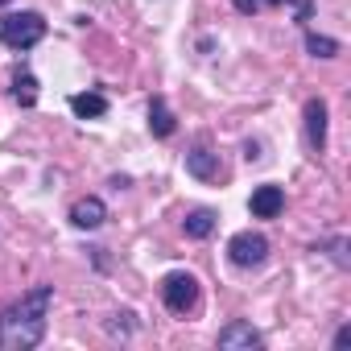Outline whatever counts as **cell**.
Returning a JSON list of instances; mask_svg holds the SVG:
<instances>
[{"label": "cell", "instance_id": "cell-1", "mask_svg": "<svg viewBox=\"0 0 351 351\" xmlns=\"http://www.w3.org/2000/svg\"><path fill=\"white\" fill-rule=\"evenodd\" d=\"M54 306V289L50 285H34L21 302H13L0 314V347L5 351H29L42 343L46 335V318Z\"/></svg>", "mask_w": 351, "mask_h": 351}, {"label": "cell", "instance_id": "cell-2", "mask_svg": "<svg viewBox=\"0 0 351 351\" xmlns=\"http://www.w3.org/2000/svg\"><path fill=\"white\" fill-rule=\"evenodd\" d=\"M46 38V21L42 13H5L0 17V42L13 50H29Z\"/></svg>", "mask_w": 351, "mask_h": 351}, {"label": "cell", "instance_id": "cell-3", "mask_svg": "<svg viewBox=\"0 0 351 351\" xmlns=\"http://www.w3.org/2000/svg\"><path fill=\"white\" fill-rule=\"evenodd\" d=\"M161 298H165V306H169L173 314H191L195 302H199V281H195V273H169V277L161 281Z\"/></svg>", "mask_w": 351, "mask_h": 351}, {"label": "cell", "instance_id": "cell-4", "mask_svg": "<svg viewBox=\"0 0 351 351\" xmlns=\"http://www.w3.org/2000/svg\"><path fill=\"white\" fill-rule=\"evenodd\" d=\"M228 256H232V265H240V269L265 265V256H269V240H265L261 232H240V236H232Z\"/></svg>", "mask_w": 351, "mask_h": 351}, {"label": "cell", "instance_id": "cell-5", "mask_svg": "<svg viewBox=\"0 0 351 351\" xmlns=\"http://www.w3.org/2000/svg\"><path fill=\"white\" fill-rule=\"evenodd\" d=\"M248 211L256 215V219H277L281 211H285V191L281 186H256L252 191V199H248Z\"/></svg>", "mask_w": 351, "mask_h": 351}, {"label": "cell", "instance_id": "cell-6", "mask_svg": "<svg viewBox=\"0 0 351 351\" xmlns=\"http://www.w3.org/2000/svg\"><path fill=\"white\" fill-rule=\"evenodd\" d=\"M104 219H108V207H104V199H95V195H87V199H79V203L71 207V223L83 228V232L104 228Z\"/></svg>", "mask_w": 351, "mask_h": 351}, {"label": "cell", "instance_id": "cell-7", "mask_svg": "<svg viewBox=\"0 0 351 351\" xmlns=\"http://www.w3.org/2000/svg\"><path fill=\"white\" fill-rule=\"evenodd\" d=\"M219 347L223 351H252V347H261V330H252V322H232L219 330Z\"/></svg>", "mask_w": 351, "mask_h": 351}, {"label": "cell", "instance_id": "cell-8", "mask_svg": "<svg viewBox=\"0 0 351 351\" xmlns=\"http://www.w3.org/2000/svg\"><path fill=\"white\" fill-rule=\"evenodd\" d=\"M306 141L314 153H322V145H326V104L322 99L306 104Z\"/></svg>", "mask_w": 351, "mask_h": 351}, {"label": "cell", "instance_id": "cell-9", "mask_svg": "<svg viewBox=\"0 0 351 351\" xmlns=\"http://www.w3.org/2000/svg\"><path fill=\"white\" fill-rule=\"evenodd\" d=\"M186 169L195 173L199 182H215V178H219V153H211V149L199 145V149L186 153Z\"/></svg>", "mask_w": 351, "mask_h": 351}, {"label": "cell", "instance_id": "cell-10", "mask_svg": "<svg viewBox=\"0 0 351 351\" xmlns=\"http://www.w3.org/2000/svg\"><path fill=\"white\" fill-rule=\"evenodd\" d=\"M71 112H75L79 120H99V116L108 112V99H104L99 91H79V95H71Z\"/></svg>", "mask_w": 351, "mask_h": 351}, {"label": "cell", "instance_id": "cell-11", "mask_svg": "<svg viewBox=\"0 0 351 351\" xmlns=\"http://www.w3.org/2000/svg\"><path fill=\"white\" fill-rule=\"evenodd\" d=\"M182 228H186L191 240H207V236L215 232V211H207V207H203V211H191Z\"/></svg>", "mask_w": 351, "mask_h": 351}, {"label": "cell", "instance_id": "cell-12", "mask_svg": "<svg viewBox=\"0 0 351 351\" xmlns=\"http://www.w3.org/2000/svg\"><path fill=\"white\" fill-rule=\"evenodd\" d=\"M149 128H153V136H169L173 132V112L165 108V99L149 104Z\"/></svg>", "mask_w": 351, "mask_h": 351}, {"label": "cell", "instance_id": "cell-13", "mask_svg": "<svg viewBox=\"0 0 351 351\" xmlns=\"http://www.w3.org/2000/svg\"><path fill=\"white\" fill-rule=\"evenodd\" d=\"M13 95H17V104H21V108H34V104H38V79H34L29 71H25V75H17V79H13Z\"/></svg>", "mask_w": 351, "mask_h": 351}, {"label": "cell", "instance_id": "cell-14", "mask_svg": "<svg viewBox=\"0 0 351 351\" xmlns=\"http://www.w3.org/2000/svg\"><path fill=\"white\" fill-rule=\"evenodd\" d=\"M306 50H310L314 58H335V54H339V42H335V38H322V34H310V38H306Z\"/></svg>", "mask_w": 351, "mask_h": 351}, {"label": "cell", "instance_id": "cell-15", "mask_svg": "<svg viewBox=\"0 0 351 351\" xmlns=\"http://www.w3.org/2000/svg\"><path fill=\"white\" fill-rule=\"evenodd\" d=\"M269 5H285V0H240L244 13H256V9H269Z\"/></svg>", "mask_w": 351, "mask_h": 351}, {"label": "cell", "instance_id": "cell-16", "mask_svg": "<svg viewBox=\"0 0 351 351\" xmlns=\"http://www.w3.org/2000/svg\"><path fill=\"white\" fill-rule=\"evenodd\" d=\"M347 343H351V326H343V330L335 335V347H347Z\"/></svg>", "mask_w": 351, "mask_h": 351}, {"label": "cell", "instance_id": "cell-17", "mask_svg": "<svg viewBox=\"0 0 351 351\" xmlns=\"http://www.w3.org/2000/svg\"><path fill=\"white\" fill-rule=\"evenodd\" d=\"M5 5H9V0H0V9H5Z\"/></svg>", "mask_w": 351, "mask_h": 351}]
</instances>
